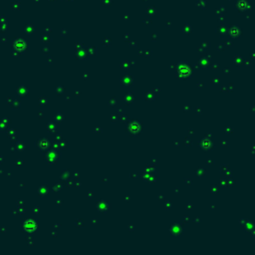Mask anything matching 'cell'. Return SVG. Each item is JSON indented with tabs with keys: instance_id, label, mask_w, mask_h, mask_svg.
Instances as JSON below:
<instances>
[{
	"instance_id": "obj_1",
	"label": "cell",
	"mask_w": 255,
	"mask_h": 255,
	"mask_svg": "<svg viewBox=\"0 0 255 255\" xmlns=\"http://www.w3.org/2000/svg\"><path fill=\"white\" fill-rule=\"evenodd\" d=\"M238 6H239V8H240L241 10H243V9L246 7V2H245V1H240L239 4H238Z\"/></svg>"
}]
</instances>
